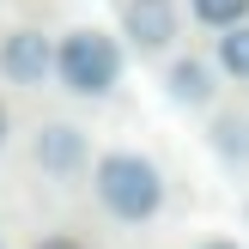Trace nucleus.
I'll return each mask as SVG.
<instances>
[{"mask_svg": "<svg viewBox=\"0 0 249 249\" xmlns=\"http://www.w3.org/2000/svg\"><path fill=\"white\" fill-rule=\"evenodd\" d=\"M0 79L6 85H43V79H55V36H43L36 24L6 31L0 36Z\"/></svg>", "mask_w": 249, "mask_h": 249, "instance_id": "nucleus-5", "label": "nucleus"}, {"mask_svg": "<svg viewBox=\"0 0 249 249\" xmlns=\"http://www.w3.org/2000/svg\"><path fill=\"white\" fill-rule=\"evenodd\" d=\"M116 24H122V43L128 49L164 55L182 36V6L177 0H116Z\"/></svg>", "mask_w": 249, "mask_h": 249, "instance_id": "nucleus-3", "label": "nucleus"}, {"mask_svg": "<svg viewBox=\"0 0 249 249\" xmlns=\"http://www.w3.org/2000/svg\"><path fill=\"white\" fill-rule=\"evenodd\" d=\"M31 249H91V243H85V237H73V231H43Z\"/></svg>", "mask_w": 249, "mask_h": 249, "instance_id": "nucleus-10", "label": "nucleus"}, {"mask_svg": "<svg viewBox=\"0 0 249 249\" xmlns=\"http://www.w3.org/2000/svg\"><path fill=\"white\" fill-rule=\"evenodd\" d=\"M91 195H97V207H104V219H116V225H152V219L164 213V201H170V182H164V170L146 152L109 146L91 164Z\"/></svg>", "mask_w": 249, "mask_h": 249, "instance_id": "nucleus-1", "label": "nucleus"}, {"mask_svg": "<svg viewBox=\"0 0 249 249\" xmlns=\"http://www.w3.org/2000/svg\"><path fill=\"white\" fill-rule=\"evenodd\" d=\"M243 219H249V207H243Z\"/></svg>", "mask_w": 249, "mask_h": 249, "instance_id": "nucleus-13", "label": "nucleus"}, {"mask_svg": "<svg viewBox=\"0 0 249 249\" xmlns=\"http://www.w3.org/2000/svg\"><path fill=\"white\" fill-rule=\"evenodd\" d=\"M213 67L225 73V79H243V85H249V24L219 31V43H213Z\"/></svg>", "mask_w": 249, "mask_h": 249, "instance_id": "nucleus-8", "label": "nucleus"}, {"mask_svg": "<svg viewBox=\"0 0 249 249\" xmlns=\"http://www.w3.org/2000/svg\"><path fill=\"white\" fill-rule=\"evenodd\" d=\"M207 146H213V158L225 170H249V116H243V109H213Z\"/></svg>", "mask_w": 249, "mask_h": 249, "instance_id": "nucleus-7", "label": "nucleus"}, {"mask_svg": "<svg viewBox=\"0 0 249 249\" xmlns=\"http://www.w3.org/2000/svg\"><path fill=\"white\" fill-rule=\"evenodd\" d=\"M164 97L177 109H213V97H219V67L213 61H201V55H177L164 67Z\"/></svg>", "mask_w": 249, "mask_h": 249, "instance_id": "nucleus-6", "label": "nucleus"}, {"mask_svg": "<svg viewBox=\"0 0 249 249\" xmlns=\"http://www.w3.org/2000/svg\"><path fill=\"white\" fill-rule=\"evenodd\" d=\"M189 12L207 31H237V24H249V0H189Z\"/></svg>", "mask_w": 249, "mask_h": 249, "instance_id": "nucleus-9", "label": "nucleus"}, {"mask_svg": "<svg viewBox=\"0 0 249 249\" xmlns=\"http://www.w3.org/2000/svg\"><path fill=\"white\" fill-rule=\"evenodd\" d=\"M31 152H36V170H43V177H55V182H67V177H79V170L97 164L91 134H85L79 122H43Z\"/></svg>", "mask_w": 249, "mask_h": 249, "instance_id": "nucleus-4", "label": "nucleus"}, {"mask_svg": "<svg viewBox=\"0 0 249 249\" xmlns=\"http://www.w3.org/2000/svg\"><path fill=\"white\" fill-rule=\"evenodd\" d=\"M6 134H12V116H6V97H0V146H6Z\"/></svg>", "mask_w": 249, "mask_h": 249, "instance_id": "nucleus-12", "label": "nucleus"}, {"mask_svg": "<svg viewBox=\"0 0 249 249\" xmlns=\"http://www.w3.org/2000/svg\"><path fill=\"white\" fill-rule=\"evenodd\" d=\"M195 249H249V243H237V237H201Z\"/></svg>", "mask_w": 249, "mask_h": 249, "instance_id": "nucleus-11", "label": "nucleus"}, {"mask_svg": "<svg viewBox=\"0 0 249 249\" xmlns=\"http://www.w3.org/2000/svg\"><path fill=\"white\" fill-rule=\"evenodd\" d=\"M128 73V49L122 36L97 31V24H73L67 36H55V79L73 97H109Z\"/></svg>", "mask_w": 249, "mask_h": 249, "instance_id": "nucleus-2", "label": "nucleus"}]
</instances>
